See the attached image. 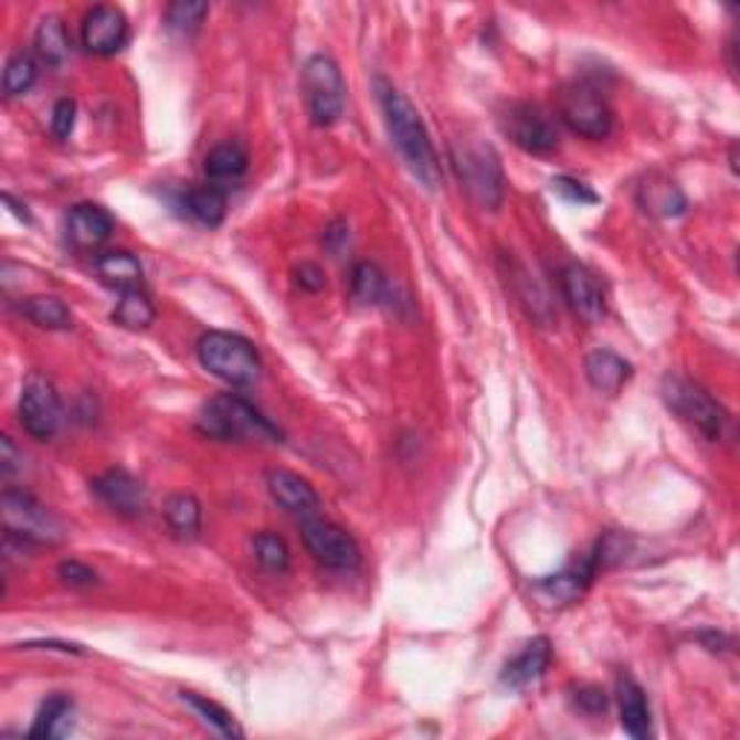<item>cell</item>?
<instances>
[{
  "instance_id": "6da1fadb",
  "label": "cell",
  "mask_w": 740,
  "mask_h": 740,
  "mask_svg": "<svg viewBox=\"0 0 740 740\" xmlns=\"http://www.w3.org/2000/svg\"><path fill=\"white\" fill-rule=\"evenodd\" d=\"M377 91L382 114H385L388 134H391L397 151H400L402 159L409 162V168L414 171L416 180L423 182V186H429V189H437L440 162L420 110L411 105L405 93L397 91V87L388 84L385 78H377Z\"/></svg>"
},
{
  "instance_id": "7a4b0ae2",
  "label": "cell",
  "mask_w": 740,
  "mask_h": 740,
  "mask_svg": "<svg viewBox=\"0 0 740 740\" xmlns=\"http://www.w3.org/2000/svg\"><path fill=\"white\" fill-rule=\"evenodd\" d=\"M197 429L205 437L237 440V443H281L278 425L237 393H218L197 414Z\"/></svg>"
},
{
  "instance_id": "3957f363",
  "label": "cell",
  "mask_w": 740,
  "mask_h": 740,
  "mask_svg": "<svg viewBox=\"0 0 740 740\" xmlns=\"http://www.w3.org/2000/svg\"><path fill=\"white\" fill-rule=\"evenodd\" d=\"M197 356L212 377L223 379L226 385L250 388L261 379V356L250 339H243L237 332L212 330L203 332L197 341Z\"/></svg>"
},
{
  "instance_id": "277c9868",
  "label": "cell",
  "mask_w": 740,
  "mask_h": 740,
  "mask_svg": "<svg viewBox=\"0 0 740 740\" xmlns=\"http://www.w3.org/2000/svg\"><path fill=\"white\" fill-rule=\"evenodd\" d=\"M452 162L466 194L486 212H498L507 189H504V166L495 148L484 142L454 145Z\"/></svg>"
},
{
  "instance_id": "5b68a950",
  "label": "cell",
  "mask_w": 740,
  "mask_h": 740,
  "mask_svg": "<svg viewBox=\"0 0 740 740\" xmlns=\"http://www.w3.org/2000/svg\"><path fill=\"white\" fill-rule=\"evenodd\" d=\"M0 515H3V532L30 547L61 545L64 541V524L50 509L21 489H7L0 498Z\"/></svg>"
},
{
  "instance_id": "8992f818",
  "label": "cell",
  "mask_w": 740,
  "mask_h": 740,
  "mask_svg": "<svg viewBox=\"0 0 740 740\" xmlns=\"http://www.w3.org/2000/svg\"><path fill=\"white\" fill-rule=\"evenodd\" d=\"M302 87L313 125H318V128L336 125L339 116L345 114V93H348L339 64L325 53L310 55L304 64Z\"/></svg>"
},
{
  "instance_id": "52a82bcc",
  "label": "cell",
  "mask_w": 740,
  "mask_h": 740,
  "mask_svg": "<svg viewBox=\"0 0 740 740\" xmlns=\"http://www.w3.org/2000/svg\"><path fill=\"white\" fill-rule=\"evenodd\" d=\"M559 119L575 137L607 139L613 130V110L607 98L588 82L567 84L559 93Z\"/></svg>"
},
{
  "instance_id": "ba28073f",
  "label": "cell",
  "mask_w": 740,
  "mask_h": 740,
  "mask_svg": "<svg viewBox=\"0 0 740 740\" xmlns=\"http://www.w3.org/2000/svg\"><path fill=\"white\" fill-rule=\"evenodd\" d=\"M500 128L521 151L532 154V157H547V154L559 151V128L538 105L509 102L500 114Z\"/></svg>"
},
{
  "instance_id": "9c48e42d",
  "label": "cell",
  "mask_w": 740,
  "mask_h": 740,
  "mask_svg": "<svg viewBox=\"0 0 740 740\" xmlns=\"http://www.w3.org/2000/svg\"><path fill=\"white\" fill-rule=\"evenodd\" d=\"M665 402H668V409L674 414L686 420L691 429H697L706 440H720L726 431V423H729V416L726 411L720 409L718 402L711 400L709 393L702 391V388L691 385L688 379H665Z\"/></svg>"
},
{
  "instance_id": "30bf717a",
  "label": "cell",
  "mask_w": 740,
  "mask_h": 740,
  "mask_svg": "<svg viewBox=\"0 0 740 740\" xmlns=\"http://www.w3.org/2000/svg\"><path fill=\"white\" fill-rule=\"evenodd\" d=\"M18 420L32 440H53L61 429V400L55 385L41 373H30L18 400Z\"/></svg>"
},
{
  "instance_id": "8fae6325",
  "label": "cell",
  "mask_w": 740,
  "mask_h": 740,
  "mask_svg": "<svg viewBox=\"0 0 740 740\" xmlns=\"http://www.w3.org/2000/svg\"><path fill=\"white\" fill-rule=\"evenodd\" d=\"M302 536L307 550L318 564L330 567V570H356L362 561V550L356 545V538L339 524L321 521V518H304Z\"/></svg>"
},
{
  "instance_id": "7c38bea8",
  "label": "cell",
  "mask_w": 740,
  "mask_h": 740,
  "mask_svg": "<svg viewBox=\"0 0 740 740\" xmlns=\"http://www.w3.org/2000/svg\"><path fill=\"white\" fill-rule=\"evenodd\" d=\"M130 27L125 12L116 7H93L82 21V46L93 55H114L128 44Z\"/></svg>"
},
{
  "instance_id": "4fadbf2b",
  "label": "cell",
  "mask_w": 740,
  "mask_h": 740,
  "mask_svg": "<svg viewBox=\"0 0 740 740\" xmlns=\"http://www.w3.org/2000/svg\"><path fill=\"white\" fill-rule=\"evenodd\" d=\"M93 491L110 512L121 515V518H139L148 507L145 486L125 468H110L105 475H98L93 480Z\"/></svg>"
},
{
  "instance_id": "5bb4252c",
  "label": "cell",
  "mask_w": 740,
  "mask_h": 740,
  "mask_svg": "<svg viewBox=\"0 0 740 740\" xmlns=\"http://www.w3.org/2000/svg\"><path fill=\"white\" fill-rule=\"evenodd\" d=\"M561 293H564V302L570 304V310L575 313L584 321H599L604 318V293L599 278L590 269H584L582 264H567L559 275Z\"/></svg>"
},
{
  "instance_id": "9a60e30c",
  "label": "cell",
  "mask_w": 740,
  "mask_h": 740,
  "mask_svg": "<svg viewBox=\"0 0 740 740\" xmlns=\"http://www.w3.org/2000/svg\"><path fill=\"white\" fill-rule=\"evenodd\" d=\"M266 486H269V495L278 504L284 512L298 515V518H313L321 507L318 500V491L313 489L310 480L302 475H295L289 468H273L266 472Z\"/></svg>"
},
{
  "instance_id": "2e32d148",
  "label": "cell",
  "mask_w": 740,
  "mask_h": 740,
  "mask_svg": "<svg viewBox=\"0 0 740 740\" xmlns=\"http://www.w3.org/2000/svg\"><path fill=\"white\" fill-rule=\"evenodd\" d=\"M596 573H599V564H596V559H593V552H590V556H584V559L567 564L561 573L541 579V582L536 584V590L547 599V602L570 604L582 596L590 584H593Z\"/></svg>"
},
{
  "instance_id": "e0dca14e",
  "label": "cell",
  "mask_w": 740,
  "mask_h": 740,
  "mask_svg": "<svg viewBox=\"0 0 740 740\" xmlns=\"http://www.w3.org/2000/svg\"><path fill=\"white\" fill-rule=\"evenodd\" d=\"M67 241L76 250H98L114 234V218L93 203H78L67 214Z\"/></svg>"
},
{
  "instance_id": "ac0fdd59",
  "label": "cell",
  "mask_w": 740,
  "mask_h": 740,
  "mask_svg": "<svg viewBox=\"0 0 740 740\" xmlns=\"http://www.w3.org/2000/svg\"><path fill=\"white\" fill-rule=\"evenodd\" d=\"M550 659H552L550 639H547V636H536V639H529V643L524 645L507 665H504L500 680L507 683L509 688L532 686V683L545 677Z\"/></svg>"
},
{
  "instance_id": "d6986e66",
  "label": "cell",
  "mask_w": 740,
  "mask_h": 740,
  "mask_svg": "<svg viewBox=\"0 0 740 740\" xmlns=\"http://www.w3.org/2000/svg\"><path fill=\"white\" fill-rule=\"evenodd\" d=\"M584 377H588V382L596 388L599 393L613 397V393H620L622 388L631 382L634 368H631V362H625L620 353L599 348L593 350V353H588V359H584Z\"/></svg>"
},
{
  "instance_id": "ffe728a7",
  "label": "cell",
  "mask_w": 740,
  "mask_h": 740,
  "mask_svg": "<svg viewBox=\"0 0 740 740\" xmlns=\"http://www.w3.org/2000/svg\"><path fill=\"white\" fill-rule=\"evenodd\" d=\"M620 718L622 729H625L631 738L636 740H648L651 738V709H648V697H645L643 686L634 680V677H622L620 680Z\"/></svg>"
},
{
  "instance_id": "44dd1931",
  "label": "cell",
  "mask_w": 740,
  "mask_h": 740,
  "mask_svg": "<svg viewBox=\"0 0 740 740\" xmlns=\"http://www.w3.org/2000/svg\"><path fill=\"white\" fill-rule=\"evenodd\" d=\"M96 273L98 278L105 281L107 287L119 289V293H128V289H139L145 269L142 261H139L134 252L114 250L105 252V255H98Z\"/></svg>"
},
{
  "instance_id": "7402d4cb",
  "label": "cell",
  "mask_w": 740,
  "mask_h": 740,
  "mask_svg": "<svg viewBox=\"0 0 740 740\" xmlns=\"http://www.w3.org/2000/svg\"><path fill=\"white\" fill-rule=\"evenodd\" d=\"M73 700L67 695H53L41 702L35 723L30 726V738H64L73 732Z\"/></svg>"
},
{
  "instance_id": "603a6c76",
  "label": "cell",
  "mask_w": 740,
  "mask_h": 740,
  "mask_svg": "<svg viewBox=\"0 0 740 740\" xmlns=\"http://www.w3.org/2000/svg\"><path fill=\"white\" fill-rule=\"evenodd\" d=\"M250 168V151L241 142H223L214 145L209 157H205V175L209 180L218 182H234L241 180Z\"/></svg>"
},
{
  "instance_id": "cb8c5ba5",
  "label": "cell",
  "mask_w": 740,
  "mask_h": 740,
  "mask_svg": "<svg viewBox=\"0 0 740 740\" xmlns=\"http://www.w3.org/2000/svg\"><path fill=\"white\" fill-rule=\"evenodd\" d=\"M21 316L30 318L35 327H44V330H67L73 325V313L59 295H30L21 302Z\"/></svg>"
},
{
  "instance_id": "d4e9b609",
  "label": "cell",
  "mask_w": 740,
  "mask_h": 740,
  "mask_svg": "<svg viewBox=\"0 0 740 740\" xmlns=\"http://www.w3.org/2000/svg\"><path fill=\"white\" fill-rule=\"evenodd\" d=\"M226 191L220 186H197L186 194V212L194 220H200L203 226H220L226 218Z\"/></svg>"
},
{
  "instance_id": "484cf974",
  "label": "cell",
  "mask_w": 740,
  "mask_h": 740,
  "mask_svg": "<svg viewBox=\"0 0 740 740\" xmlns=\"http://www.w3.org/2000/svg\"><path fill=\"white\" fill-rule=\"evenodd\" d=\"M70 46L73 44H70L67 23L59 15H46L35 30V50H39L41 59L53 67H61L70 59Z\"/></svg>"
},
{
  "instance_id": "4316f807",
  "label": "cell",
  "mask_w": 740,
  "mask_h": 740,
  "mask_svg": "<svg viewBox=\"0 0 740 740\" xmlns=\"http://www.w3.org/2000/svg\"><path fill=\"white\" fill-rule=\"evenodd\" d=\"M166 524L175 529L180 538H194L200 532V524H203V507H200V500L189 491H177L171 498L166 500Z\"/></svg>"
},
{
  "instance_id": "83f0119b",
  "label": "cell",
  "mask_w": 740,
  "mask_h": 740,
  "mask_svg": "<svg viewBox=\"0 0 740 740\" xmlns=\"http://www.w3.org/2000/svg\"><path fill=\"white\" fill-rule=\"evenodd\" d=\"M182 702H186V706H189L209 729H214V732L223 734V738H243V729L237 726V720H234L220 702L194 695V691H182Z\"/></svg>"
},
{
  "instance_id": "f1b7e54d",
  "label": "cell",
  "mask_w": 740,
  "mask_h": 740,
  "mask_svg": "<svg viewBox=\"0 0 740 740\" xmlns=\"http://www.w3.org/2000/svg\"><path fill=\"white\" fill-rule=\"evenodd\" d=\"M350 295L359 304H379L388 295L385 273L373 261H359L350 269Z\"/></svg>"
},
{
  "instance_id": "f546056e",
  "label": "cell",
  "mask_w": 740,
  "mask_h": 740,
  "mask_svg": "<svg viewBox=\"0 0 740 740\" xmlns=\"http://www.w3.org/2000/svg\"><path fill=\"white\" fill-rule=\"evenodd\" d=\"M639 200H643L645 212L659 214V218H677L688 205L686 194L674 182H645Z\"/></svg>"
},
{
  "instance_id": "4dcf8cb0",
  "label": "cell",
  "mask_w": 740,
  "mask_h": 740,
  "mask_svg": "<svg viewBox=\"0 0 740 740\" xmlns=\"http://www.w3.org/2000/svg\"><path fill=\"white\" fill-rule=\"evenodd\" d=\"M157 310H154L151 298L139 289H128V293L119 295V304L114 310V321L121 325L125 330H145V327L154 325Z\"/></svg>"
},
{
  "instance_id": "1f68e13d",
  "label": "cell",
  "mask_w": 740,
  "mask_h": 740,
  "mask_svg": "<svg viewBox=\"0 0 740 740\" xmlns=\"http://www.w3.org/2000/svg\"><path fill=\"white\" fill-rule=\"evenodd\" d=\"M39 82V64L27 53H15L3 67V93L9 98L23 96L32 91V84Z\"/></svg>"
},
{
  "instance_id": "d6a6232c",
  "label": "cell",
  "mask_w": 740,
  "mask_h": 740,
  "mask_svg": "<svg viewBox=\"0 0 740 740\" xmlns=\"http://www.w3.org/2000/svg\"><path fill=\"white\" fill-rule=\"evenodd\" d=\"M205 15H209V3L203 0H177L166 12L168 30L177 35H194L203 27Z\"/></svg>"
},
{
  "instance_id": "836d02e7",
  "label": "cell",
  "mask_w": 740,
  "mask_h": 740,
  "mask_svg": "<svg viewBox=\"0 0 740 740\" xmlns=\"http://www.w3.org/2000/svg\"><path fill=\"white\" fill-rule=\"evenodd\" d=\"M252 550H255L257 564L269 570V573H284L289 567V547L287 541L275 532H257L255 541H252Z\"/></svg>"
},
{
  "instance_id": "e575fe53",
  "label": "cell",
  "mask_w": 740,
  "mask_h": 740,
  "mask_svg": "<svg viewBox=\"0 0 740 740\" xmlns=\"http://www.w3.org/2000/svg\"><path fill=\"white\" fill-rule=\"evenodd\" d=\"M552 191L564 197V200H570V203L579 205L599 203L596 191H590L582 180H573V177H552Z\"/></svg>"
},
{
  "instance_id": "d590c367",
  "label": "cell",
  "mask_w": 740,
  "mask_h": 740,
  "mask_svg": "<svg viewBox=\"0 0 740 740\" xmlns=\"http://www.w3.org/2000/svg\"><path fill=\"white\" fill-rule=\"evenodd\" d=\"M59 579L64 584H70V588H91V584L98 582L96 570H91V567L82 564V561H76V559L61 561Z\"/></svg>"
},
{
  "instance_id": "8d00e7d4",
  "label": "cell",
  "mask_w": 740,
  "mask_h": 740,
  "mask_svg": "<svg viewBox=\"0 0 740 740\" xmlns=\"http://www.w3.org/2000/svg\"><path fill=\"white\" fill-rule=\"evenodd\" d=\"M573 706L579 711H582V715H590V718H596V715H604V711H607V697H604L602 688L582 686V688H575Z\"/></svg>"
},
{
  "instance_id": "74e56055",
  "label": "cell",
  "mask_w": 740,
  "mask_h": 740,
  "mask_svg": "<svg viewBox=\"0 0 740 740\" xmlns=\"http://www.w3.org/2000/svg\"><path fill=\"white\" fill-rule=\"evenodd\" d=\"M53 134L55 139H67L76 128V102L73 98H59L53 107Z\"/></svg>"
},
{
  "instance_id": "f35d334b",
  "label": "cell",
  "mask_w": 740,
  "mask_h": 740,
  "mask_svg": "<svg viewBox=\"0 0 740 740\" xmlns=\"http://www.w3.org/2000/svg\"><path fill=\"white\" fill-rule=\"evenodd\" d=\"M295 284L302 289H307V293H321V289H325V269L307 261V264H302L295 269Z\"/></svg>"
},
{
  "instance_id": "ab89813d",
  "label": "cell",
  "mask_w": 740,
  "mask_h": 740,
  "mask_svg": "<svg viewBox=\"0 0 740 740\" xmlns=\"http://www.w3.org/2000/svg\"><path fill=\"white\" fill-rule=\"evenodd\" d=\"M321 241H325V250L330 252V255H339V252L350 243V226L345 220H332L330 226L325 229V237H321Z\"/></svg>"
},
{
  "instance_id": "60d3db41",
  "label": "cell",
  "mask_w": 740,
  "mask_h": 740,
  "mask_svg": "<svg viewBox=\"0 0 740 740\" xmlns=\"http://www.w3.org/2000/svg\"><path fill=\"white\" fill-rule=\"evenodd\" d=\"M23 466V454L18 452L15 443H12V437H3L0 440V468H3V475H15L18 468Z\"/></svg>"
},
{
  "instance_id": "b9f144b4",
  "label": "cell",
  "mask_w": 740,
  "mask_h": 740,
  "mask_svg": "<svg viewBox=\"0 0 740 740\" xmlns=\"http://www.w3.org/2000/svg\"><path fill=\"white\" fill-rule=\"evenodd\" d=\"M3 203H7V205H12V212H15L18 218L23 220V223H32L30 212H27V205H23V203H18L15 197H12V194H3Z\"/></svg>"
}]
</instances>
